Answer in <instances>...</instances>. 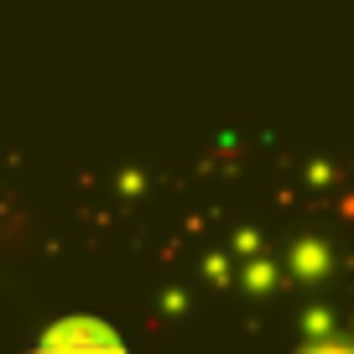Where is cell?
Returning <instances> with one entry per match:
<instances>
[{
	"mask_svg": "<svg viewBox=\"0 0 354 354\" xmlns=\"http://www.w3.org/2000/svg\"><path fill=\"white\" fill-rule=\"evenodd\" d=\"M32 354H125V344L100 318H63L37 339Z\"/></svg>",
	"mask_w": 354,
	"mask_h": 354,
	"instance_id": "cell-1",
	"label": "cell"
}]
</instances>
